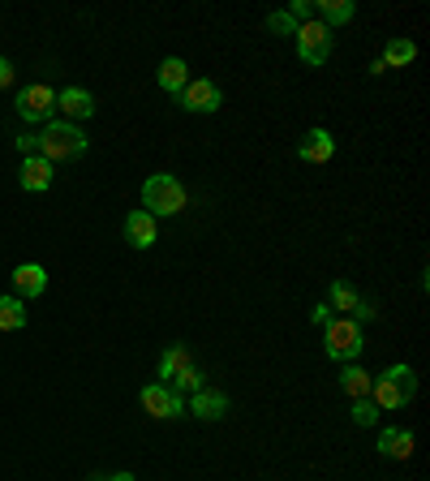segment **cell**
Masks as SVG:
<instances>
[{
    "label": "cell",
    "instance_id": "cell-1",
    "mask_svg": "<svg viewBox=\"0 0 430 481\" xmlns=\"http://www.w3.org/2000/svg\"><path fill=\"white\" fill-rule=\"evenodd\" d=\"M35 155L48 164H65V159H82L86 155V134L69 120H48L43 134H35Z\"/></svg>",
    "mask_w": 430,
    "mask_h": 481
},
{
    "label": "cell",
    "instance_id": "cell-2",
    "mask_svg": "<svg viewBox=\"0 0 430 481\" xmlns=\"http://www.w3.org/2000/svg\"><path fill=\"white\" fill-rule=\"evenodd\" d=\"M417 396V374L409 366H388L379 379L371 383V400L379 405V413H396V408H405Z\"/></svg>",
    "mask_w": 430,
    "mask_h": 481
},
{
    "label": "cell",
    "instance_id": "cell-3",
    "mask_svg": "<svg viewBox=\"0 0 430 481\" xmlns=\"http://www.w3.org/2000/svg\"><path fill=\"white\" fill-rule=\"evenodd\" d=\"M142 211L147 215H181L185 211V185L176 181L173 173H156V176H147V185H142Z\"/></svg>",
    "mask_w": 430,
    "mask_h": 481
},
{
    "label": "cell",
    "instance_id": "cell-4",
    "mask_svg": "<svg viewBox=\"0 0 430 481\" xmlns=\"http://www.w3.org/2000/svg\"><path fill=\"white\" fill-rule=\"evenodd\" d=\"M362 348H366V335H362V327H357L353 318H327V323H323V352H327L332 361L353 366V361L362 357Z\"/></svg>",
    "mask_w": 430,
    "mask_h": 481
},
{
    "label": "cell",
    "instance_id": "cell-5",
    "mask_svg": "<svg viewBox=\"0 0 430 481\" xmlns=\"http://www.w3.org/2000/svg\"><path fill=\"white\" fill-rule=\"evenodd\" d=\"M297 57L306 60V65H327L332 60V31L323 26V22H301L297 26Z\"/></svg>",
    "mask_w": 430,
    "mask_h": 481
},
{
    "label": "cell",
    "instance_id": "cell-6",
    "mask_svg": "<svg viewBox=\"0 0 430 481\" xmlns=\"http://www.w3.org/2000/svg\"><path fill=\"white\" fill-rule=\"evenodd\" d=\"M13 108H18L22 120H52V116H57V91L35 82V86L18 91V103H13Z\"/></svg>",
    "mask_w": 430,
    "mask_h": 481
},
{
    "label": "cell",
    "instance_id": "cell-7",
    "mask_svg": "<svg viewBox=\"0 0 430 481\" xmlns=\"http://www.w3.org/2000/svg\"><path fill=\"white\" fill-rule=\"evenodd\" d=\"M142 408L151 413V417H159V422H173V417H185V400L176 396L173 387H164V383H151V387H142Z\"/></svg>",
    "mask_w": 430,
    "mask_h": 481
},
{
    "label": "cell",
    "instance_id": "cell-8",
    "mask_svg": "<svg viewBox=\"0 0 430 481\" xmlns=\"http://www.w3.org/2000/svg\"><path fill=\"white\" fill-rule=\"evenodd\" d=\"M181 108H185V112H215V108H219V103H224V95H219V86H215L211 77H190V82H185V91H181Z\"/></svg>",
    "mask_w": 430,
    "mask_h": 481
},
{
    "label": "cell",
    "instance_id": "cell-9",
    "mask_svg": "<svg viewBox=\"0 0 430 481\" xmlns=\"http://www.w3.org/2000/svg\"><path fill=\"white\" fill-rule=\"evenodd\" d=\"M327 306L349 309V314H353V323H357V327H362V323H371V318H374V306H371V301H362V297H357V289H353V284H345V280H336L332 289H327Z\"/></svg>",
    "mask_w": 430,
    "mask_h": 481
},
{
    "label": "cell",
    "instance_id": "cell-10",
    "mask_svg": "<svg viewBox=\"0 0 430 481\" xmlns=\"http://www.w3.org/2000/svg\"><path fill=\"white\" fill-rule=\"evenodd\" d=\"M52 168H57V164H48L43 155H22L18 185H22L26 193H43V190H52Z\"/></svg>",
    "mask_w": 430,
    "mask_h": 481
},
{
    "label": "cell",
    "instance_id": "cell-11",
    "mask_svg": "<svg viewBox=\"0 0 430 481\" xmlns=\"http://www.w3.org/2000/svg\"><path fill=\"white\" fill-rule=\"evenodd\" d=\"M43 289H48V271H43L40 263L13 267V297H18V301H31V297H40Z\"/></svg>",
    "mask_w": 430,
    "mask_h": 481
},
{
    "label": "cell",
    "instance_id": "cell-12",
    "mask_svg": "<svg viewBox=\"0 0 430 481\" xmlns=\"http://www.w3.org/2000/svg\"><path fill=\"white\" fill-rule=\"evenodd\" d=\"M156 215H147V211H130V219H125V241L134 245V250H151L156 245Z\"/></svg>",
    "mask_w": 430,
    "mask_h": 481
},
{
    "label": "cell",
    "instance_id": "cell-13",
    "mask_svg": "<svg viewBox=\"0 0 430 481\" xmlns=\"http://www.w3.org/2000/svg\"><path fill=\"white\" fill-rule=\"evenodd\" d=\"M57 108H60V116H69V120H86V116H95V95L82 91V86H65L57 95Z\"/></svg>",
    "mask_w": 430,
    "mask_h": 481
},
{
    "label": "cell",
    "instance_id": "cell-14",
    "mask_svg": "<svg viewBox=\"0 0 430 481\" xmlns=\"http://www.w3.org/2000/svg\"><path fill=\"white\" fill-rule=\"evenodd\" d=\"M297 155L306 159V164H327L336 155V138L327 129H310V134L297 142Z\"/></svg>",
    "mask_w": 430,
    "mask_h": 481
},
{
    "label": "cell",
    "instance_id": "cell-15",
    "mask_svg": "<svg viewBox=\"0 0 430 481\" xmlns=\"http://www.w3.org/2000/svg\"><path fill=\"white\" fill-rule=\"evenodd\" d=\"M379 456H388V460H409L413 456V434L405 425H388L383 434H379Z\"/></svg>",
    "mask_w": 430,
    "mask_h": 481
},
{
    "label": "cell",
    "instance_id": "cell-16",
    "mask_svg": "<svg viewBox=\"0 0 430 481\" xmlns=\"http://www.w3.org/2000/svg\"><path fill=\"white\" fill-rule=\"evenodd\" d=\"M156 82L168 91V95H181L185 82H190V65H185L181 57H164L159 60V69H156Z\"/></svg>",
    "mask_w": 430,
    "mask_h": 481
},
{
    "label": "cell",
    "instance_id": "cell-17",
    "mask_svg": "<svg viewBox=\"0 0 430 481\" xmlns=\"http://www.w3.org/2000/svg\"><path fill=\"white\" fill-rule=\"evenodd\" d=\"M190 413L194 417H202V422H219L224 413H228V396L224 391H194V400H190Z\"/></svg>",
    "mask_w": 430,
    "mask_h": 481
},
{
    "label": "cell",
    "instance_id": "cell-18",
    "mask_svg": "<svg viewBox=\"0 0 430 481\" xmlns=\"http://www.w3.org/2000/svg\"><path fill=\"white\" fill-rule=\"evenodd\" d=\"M413 57H417V43H413V39H388L379 65H383V69H405V65H413Z\"/></svg>",
    "mask_w": 430,
    "mask_h": 481
},
{
    "label": "cell",
    "instance_id": "cell-19",
    "mask_svg": "<svg viewBox=\"0 0 430 481\" xmlns=\"http://www.w3.org/2000/svg\"><path fill=\"white\" fill-rule=\"evenodd\" d=\"M185 366H194L190 348H185V344H168V352L159 357V379H164V387L173 383V379H176V374H181Z\"/></svg>",
    "mask_w": 430,
    "mask_h": 481
},
{
    "label": "cell",
    "instance_id": "cell-20",
    "mask_svg": "<svg viewBox=\"0 0 430 481\" xmlns=\"http://www.w3.org/2000/svg\"><path fill=\"white\" fill-rule=\"evenodd\" d=\"M314 9L323 13L318 22H323L327 31H332V26H345V22H353V13H357V4H353V0H318Z\"/></svg>",
    "mask_w": 430,
    "mask_h": 481
},
{
    "label": "cell",
    "instance_id": "cell-21",
    "mask_svg": "<svg viewBox=\"0 0 430 481\" xmlns=\"http://www.w3.org/2000/svg\"><path fill=\"white\" fill-rule=\"evenodd\" d=\"M22 327H26V301L0 297V331H22Z\"/></svg>",
    "mask_w": 430,
    "mask_h": 481
},
{
    "label": "cell",
    "instance_id": "cell-22",
    "mask_svg": "<svg viewBox=\"0 0 430 481\" xmlns=\"http://www.w3.org/2000/svg\"><path fill=\"white\" fill-rule=\"evenodd\" d=\"M371 374H366V370L362 366H345V374H340V387H345V391H349L353 400H362V396H371Z\"/></svg>",
    "mask_w": 430,
    "mask_h": 481
},
{
    "label": "cell",
    "instance_id": "cell-23",
    "mask_svg": "<svg viewBox=\"0 0 430 481\" xmlns=\"http://www.w3.org/2000/svg\"><path fill=\"white\" fill-rule=\"evenodd\" d=\"M168 387H173L176 396H181V391H190V396H194V391H202V370H198V366H185Z\"/></svg>",
    "mask_w": 430,
    "mask_h": 481
},
{
    "label": "cell",
    "instance_id": "cell-24",
    "mask_svg": "<svg viewBox=\"0 0 430 481\" xmlns=\"http://www.w3.org/2000/svg\"><path fill=\"white\" fill-rule=\"evenodd\" d=\"M353 422H357V425H374V422H379V405H374L371 396L353 400Z\"/></svg>",
    "mask_w": 430,
    "mask_h": 481
},
{
    "label": "cell",
    "instance_id": "cell-25",
    "mask_svg": "<svg viewBox=\"0 0 430 481\" xmlns=\"http://www.w3.org/2000/svg\"><path fill=\"white\" fill-rule=\"evenodd\" d=\"M267 31H275V35H297V22L280 9V13H272V18H267Z\"/></svg>",
    "mask_w": 430,
    "mask_h": 481
},
{
    "label": "cell",
    "instance_id": "cell-26",
    "mask_svg": "<svg viewBox=\"0 0 430 481\" xmlns=\"http://www.w3.org/2000/svg\"><path fill=\"white\" fill-rule=\"evenodd\" d=\"M4 86H13V60L0 57V91H4Z\"/></svg>",
    "mask_w": 430,
    "mask_h": 481
},
{
    "label": "cell",
    "instance_id": "cell-27",
    "mask_svg": "<svg viewBox=\"0 0 430 481\" xmlns=\"http://www.w3.org/2000/svg\"><path fill=\"white\" fill-rule=\"evenodd\" d=\"M310 318H314V323H318V327H323V323L332 318V306H314V309H310Z\"/></svg>",
    "mask_w": 430,
    "mask_h": 481
},
{
    "label": "cell",
    "instance_id": "cell-28",
    "mask_svg": "<svg viewBox=\"0 0 430 481\" xmlns=\"http://www.w3.org/2000/svg\"><path fill=\"white\" fill-rule=\"evenodd\" d=\"M103 481H138L134 473H112V477H103Z\"/></svg>",
    "mask_w": 430,
    "mask_h": 481
}]
</instances>
